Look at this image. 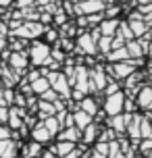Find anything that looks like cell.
<instances>
[{
    "instance_id": "cell-1",
    "label": "cell",
    "mask_w": 152,
    "mask_h": 158,
    "mask_svg": "<svg viewBox=\"0 0 152 158\" xmlns=\"http://www.w3.org/2000/svg\"><path fill=\"white\" fill-rule=\"evenodd\" d=\"M27 58L33 67H42L50 58V46L46 42H38V40H32L29 42V48H27Z\"/></svg>"
},
{
    "instance_id": "cell-2",
    "label": "cell",
    "mask_w": 152,
    "mask_h": 158,
    "mask_svg": "<svg viewBox=\"0 0 152 158\" xmlns=\"http://www.w3.org/2000/svg\"><path fill=\"white\" fill-rule=\"evenodd\" d=\"M46 79H48V83H50V89L56 92V96H61L63 100H69L71 87L67 83V77H65L63 71H50L48 75H46Z\"/></svg>"
},
{
    "instance_id": "cell-3",
    "label": "cell",
    "mask_w": 152,
    "mask_h": 158,
    "mask_svg": "<svg viewBox=\"0 0 152 158\" xmlns=\"http://www.w3.org/2000/svg\"><path fill=\"white\" fill-rule=\"evenodd\" d=\"M75 50L79 52V54H86V56H92L98 52L96 48V40L92 38V33L86 31V29H81L79 33H77V44H75Z\"/></svg>"
},
{
    "instance_id": "cell-4",
    "label": "cell",
    "mask_w": 152,
    "mask_h": 158,
    "mask_svg": "<svg viewBox=\"0 0 152 158\" xmlns=\"http://www.w3.org/2000/svg\"><path fill=\"white\" fill-rule=\"evenodd\" d=\"M123 102H125V94L123 92L106 96V100H104V114H108V117L121 114L123 112Z\"/></svg>"
},
{
    "instance_id": "cell-5",
    "label": "cell",
    "mask_w": 152,
    "mask_h": 158,
    "mask_svg": "<svg viewBox=\"0 0 152 158\" xmlns=\"http://www.w3.org/2000/svg\"><path fill=\"white\" fill-rule=\"evenodd\" d=\"M88 75H90V85H92V92H94V94L102 92L104 85H106V81H108V77H106V73H104V67H102V64H96L94 69H90Z\"/></svg>"
},
{
    "instance_id": "cell-6",
    "label": "cell",
    "mask_w": 152,
    "mask_h": 158,
    "mask_svg": "<svg viewBox=\"0 0 152 158\" xmlns=\"http://www.w3.org/2000/svg\"><path fill=\"white\" fill-rule=\"evenodd\" d=\"M27 64H29L27 52H11V56H8V69H13L19 75V73L27 71Z\"/></svg>"
},
{
    "instance_id": "cell-7",
    "label": "cell",
    "mask_w": 152,
    "mask_h": 158,
    "mask_svg": "<svg viewBox=\"0 0 152 158\" xmlns=\"http://www.w3.org/2000/svg\"><path fill=\"white\" fill-rule=\"evenodd\" d=\"M133 102L137 104V108H142V110H152V85H142L140 87V92L136 94L133 98Z\"/></svg>"
},
{
    "instance_id": "cell-8",
    "label": "cell",
    "mask_w": 152,
    "mask_h": 158,
    "mask_svg": "<svg viewBox=\"0 0 152 158\" xmlns=\"http://www.w3.org/2000/svg\"><path fill=\"white\" fill-rule=\"evenodd\" d=\"M129 114L131 112H121V114H115V117H111L106 123H108V127H111L112 131L117 133V137L119 135H125V129H127V118H129Z\"/></svg>"
},
{
    "instance_id": "cell-9",
    "label": "cell",
    "mask_w": 152,
    "mask_h": 158,
    "mask_svg": "<svg viewBox=\"0 0 152 158\" xmlns=\"http://www.w3.org/2000/svg\"><path fill=\"white\" fill-rule=\"evenodd\" d=\"M56 142H71V143H79L81 142V131L77 127H65L56 133Z\"/></svg>"
},
{
    "instance_id": "cell-10",
    "label": "cell",
    "mask_w": 152,
    "mask_h": 158,
    "mask_svg": "<svg viewBox=\"0 0 152 158\" xmlns=\"http://www.w3.org/2000/svg\"><path fill=\"white\" fill-rule=\"evenodd\" d=\"M19 154V143L15 139H0V158H17Z\"/></svg>"
},
{
    "instance_id": "cell-11",
    "label": "cell",
    "mask_w": 152,
    "mask_h": 158,
    "mask_svg": "<svg viewBox=\"0 0 152 158\" xmlns=\"http://www.w3.org/2000/svg\"><path fill=\"white\" fill-rule=\"evenodd\" d=\"M100 127L102 125H98V123H90L86 129H81V143L83 146H88V143H94L98 139V133H100Z\"/></svg>"
},
{
    "instance_id": "cell-12",
    "label": "cell",
    "mask_w": 152,
    "mask_h": 158,
    "mask_svg": "<svg viewBox=\"0 0 152 158\" xmlns=\"http://www.w3.org/2000/svg\"><path fill=\"white\" fill-rule=\"evenodd\" d=\"M32 139H33V142H38V143H46V142L52 139V135L48 133V129L44 127L42 121H38V123L32 127Z\"/></svg>"
},
{
    "instance_id": "cell-13",
    "label": "cell",
    "mask_w": 152,
    "mask_h": 158,
    "mask_svg": "<svg viewBox=\"0 0 152 158\" xmlns=\"http://www.w3.org/2000/svg\"><path fill=\"white\" fill-rule=\"evenodd\" d=\"M79 10L81 15H96L104 10V2L102 0H83L79 2Z\"/></svg>"
},
{
    "instance_id": "cell-14",
    "label": "cell",
    "mask_w": 152,
    "mask_h": 158,
    "mask_svg": "<svg viewBox=\"0 0 152 158\" xmlns=\"http://www.w3.org/2000/svg\"><path fill=\"white\" fill-rule=\"evenodd\" d=\"M117 27H119V19H102L100 21V35H106V38H112L117 33Z\"/></svg>"
},
{
    "instance_id": "cell-15",
    "label": "cell",
    "mask_w": 152,
    "mask_h": 158,
    "mask_svg": "<svg viewBox=\"0 0 152 158\" xmlns=\"http://www.w3.org/2000/svg\"><path fill=\"white\" fill-rule=\"evenodd\" d=\"M29 87H32V94L33 96H42L46 89H50V83H48V79L46 77H36L33 81H29Z\"/></svg>"
},
{
    "instance_id": "cell-16",
    "label": "cell",
    "mask_w": 152,
    "mask_h": 158,
    "mask_svg": "<svg viewBox=\"0 0 152 158\" xmlns=\"http://www.w3.org/2000/svg\"><path fill=\"white\" fill-rule=\"evenodd\" d=\"M125 50H127V56H129V58H144V54H146V50L142 48V44H140L137 40L127 42V44H125Z\"/></svg>"
},
{
    "instance_id": "cell-17",
    "label": "cell",
    "mask_w": 152,
    "mask_h": 158,
    "mask_svg": "<svg viewBox=\"0 0 152 158\" xmlns=\"http://www.w3.org/2000/svg\"><path fill=\"white\" fill-rule=\"evenodd\" d=\"M79 110H83L86 114H90V117L94 118V114L98 112V100L96 98H83V100H79Z\"/></svg>"
},
{
    "instance_id": "cell-18",
    "label": "cell",
    "mask_w": 152,
    "mask_h": 158,
    "mask_svg": "<svg viewBox=\"0 0 152 158\" xmlns=\"http://www.w3.org/2000/svg\"><path fill=\"white\" fill-rule=\"evenodd\" d=\"M42 150H44V148H42V143H38V142H33V139H32L27 146H23L21 156H23V158H38L42 154Z\"/></svg>"
},
{
    "instance_id": "cell-19",
    "label": "cell",
    "mask_w": 152,
    "mask_h": 158,
    "mask_svg": "<svg viewBox=\"0 0 152 158\" xmlns=\"http://www.w3.org/2000/svg\"><path fill=\"white\" fill-rule=\"evenodd\" d=\"M127 25L129 29H131V33H133V38H142L146 31H148V27H146V23L142 21V19H127Z\"/></svg>"
},
{
    "instance_id": "cell-20",
    "label": "cell",
    "mask_w": 152,
    "mask_h": 158,
    "mask_svg": "<svg viewBox=\"0 0 152 158\" xmlns=\"http://www.w3.org/2000/svg\"><path fill=\"white\" fill-rule=\"evenodd\" d=\"M71 114H73V125L77 127L79 131H81V129H86V127L94 121V118L90 117V114H86L83 110H75V112H71Z\"/></svg>"
},
{
    "instance_id": "cell-21",
    "label": "cell",
    "mask_w": 152,
    "mask_h": 158,
    "mask_svg": "<svg viewBox=\"0 0 152 158\" xmlns=\"http://www.w3.org/2000/svg\"><path fill=\"white\" fill-rule=\"evenodd\" d=\"M115 35H119L125 44L131 42V40H136V38H133V33H131V29H129L127 21H119V27H117V33H115Z\"/></svg>"
},
{
    "instance_id": "cell-22",
    "label": "cell",
    "mask_w": 152,
    "mask_h": 158,
    "mask_svg": "<svg viewBox=\"0 0 152 158\" xmlns=\"http://www.w3.org/2000/svg\"><path fill=\"white\" fill-rule=\"evenodd\" d=\"M106 58H108V63H121V60H127V50H125V46L123 48H115V50H111L108 54H106Z\"/></svg>"
},
{
    "instance_id": "cell-23",
    "label": "cell",
    "mask_w": 152,
    "mask_h": 158,
    "mask_svg": "<svg viewBox=\"0 0 152 158\" xmlns=\"http://www.w3.org/2000/svg\"><path fill=\"white\" fill-rule=\"evenodd\" d=\"M42 123H44V127L48 129V133L52 135V137H54V135L58 133L61 129H63V127H61V123L56 121V117H54V114H50V117H46L44 121H42Z\"/></svg>"
},
{
    "instance_id": "cell-24",
    "label": "cell",
    "mask_w": 152,
    "mask_h": 158,
    "mask_svg": "<svg viewBox=\"0 0 152 158\" xmlns=\"http://www.w3.org/2000/svg\"><path fill=\"white\" fill-rule=\"evenodd\" d=\"M96 48L98 52H102V54H108L112 50V38H106V35H100L96 42Z\"/></svg>"
},
{
    "instance_id": "cell-25",
    "label": "cell",
    "mask_w": 152,
    "mask_h": 158,
    "mask_svg": "<svg viewBox=\"0 0 152 158\" xmlns=\"http://www.w3.org/2000/svg\"><path fill=\"white\" fill-rule=\"evenodd\" d=\"M115 139H117V133L112 131L111 127H106V129H104V127H100V133H98V139H96V142L111 143V142H115Z\"/></svg>"
},
{
    "instance_id": "cell-26",
    "label": "cell",
    "mask_w": 152,
    "mask_h": 158,
    "mask_svg": "<svg viewBox=\"0 0 152 158\" xmlns=\"http://www.w3.org/2000/svg\"><path fill=\"white\" fill-rule=\"evenodd\" d=\"M25 48H29V40L11 35V50H13V52H23Z\"/></svg>"
},
{
    "instance_id": "cell-27",
    "label": "cell",
    "mask_w": 152,
    "mask_h": 158,
    "mask_svg": "<svg viewBox=\"0 0 152 158\" xmlns=\"http://www.w3.org/2000/svg\"><path fill=\"white\" fill-rule=\"evenodd\" d=\"M79 31H81V29H77V25H75V23H69V21H67L65 25H61V33H58V35H63V38H69V40H71L73 35H77Z\"/></svg>"
},
{
    "instance_id": "cell-28",
    "label": "cell",
    "mask_w": 152,
    "mask_h": 158,
    "mask_svg": "<svg viewBox=\"0 0 152 158\" xmlns=\"http://www.w3.org/2000/svg\"><path fill=\"white\" fill-rule=\"evenodd\" d=\"M140 139H152V125L144 117L140 121Z\"/></svg>"
},
{
    "instance_id": "cell-29",
    "label": "cell",
    "mask_w": 152,
    "mask_h": 158,
    "mask_svg": "<svg viewBox=\"0 0 152 158\" xmlns=\"http://www.w3.org/2000/svg\"><path fill=\"white\" fill-rule=\"evenodd\" d=\"M104 96H111V94H117L121 92V81H115V79H108L106 81V85H104Z\"/></svg>"
},
{
    "instance_id": "cell-30",
    "label": "cell",
    "mask_w": 152,
    "mask_h": 158,
    "mask_svg": "<svg viewBox=\"0 0 152 158\" xmlns=\"http://www.w3.org/2000/svg\"><path fill=\"white\" fill-rule=\"evenodd\" d=\"M44 35H46V44H48V42H58V38H61L58 31L52 29V27H46V29H44Z\"/></svg>"
},
{
    "instance_id": "cell-31",
    "label": "cell",
    "mask_w": 152,
    "mask_h": 158,
    "mask_svg": "<svg viewBox=\"0 0 152 158\" xmlns=\"http://www.w3.org/2000/svg\"><path fill=\"white\" fill-rule=\"evenodd\" d=\"M61 50H63V52H73V50H75V44H73V40L63 38V40H61Z\"/></svg>"
},
{
    "instance_id": "cell-32",
    "label": "cell",
    "mask_w": 152,
    "mask_h": 158,
    "mask_svg": "<svg viewBox=\"0 0 152 158\" xmlns=\"http://www.w3.org/2000/svg\"><path fill=\"white\" fill-rule=\"evenodd\" d=\"M137 150L142 154H150L152 152V139H140V148Z\"/></svg>"
},
{
    "instance_id": "cell-33",
    "label": "cell",
    "mask_w": 152,
    "mask_h": 158,
    "mask_svg": "<svg viewBox=\"0 0 152 158\" xmlns=\"http://www.w3.org/2000/svg\"><path fill=\"white\" fill-rule=\"evenodd\" d=\"M56 98H58V96H56V92H52V89H46V92L40 96V100H44V102H54Z\"/></svg>"
},
{
    "instance_id": "cell-34",
    "label": "cell",
    "mask_w": 152,
    "mask_h": 158,
    "mask_svg": "<svg viewBox=\"0 0 152 158\" xmlns=\"http://www.w3.org/2000/svg\"><path fill=\"white\" fill-rule=\"evenodd\" d=\"M8 118V106H0V125H6Z\"/></svg>"
},
{
    "instance_id": "cell-35",
    "label": "cell",
    "mask_w": 152,
    "mask_h": 158,
    "mask_svg": "<svg viewBox=\"0 0 152 158\" xmlns=\"http://www.w3.org/2000/svg\"><path fill=\"white\" fill-rule=\"evenodd\" d=\"M13 4L17 8H27V6H33V0H15Z\"/></svg>"
},
{
    "instance_id": "cell-36",
    "label": "cell",
    "mask_w": 152,
    "mask_h": 158,
    "mask_svg": "<svg viewBox=\"0 0 152 158\" xmlns=\"http://www.w3.org/2000/svg\"><path fill=\"white\" fill-rule=\"evenodd\" d=\"M11 133H13V131H11L6 125H0V139H8Z\"/></svg>"
},
{
    "instance_id": "cell-37",
    "label": "cell",
    "mask_w": 152,
    "mask_h": 158,
    "mask_svg": "<svg viewBox=\"0 0 152 158\" xmlns=\"http://www.w3.org/2000/svg\"><path fill=\"white\" fill-rule=\"evenodd\" d=\"M71 96H73L71 100H77V102H79V100H83V98H86V94H81L79 89H73V92H71Z\"/></svg>"
},
{
    "instance_id": "cell-38",
    "label": "cell",
    "mask_w": 152,
    "mask_h": 158,
    "mask_svg": "<svg viewBox=\"0 0 152 158\" xmlns=\"http://www.w3.org/2000/svg\"><path fill=\"white\" fill-rule=\"evenodd\" d=\"M148 2H152V0H131L129 4L131 6H142V4H148Z\"/></svg>"
},
{
    "instance_id": "cell-39",
    "label": "cell",
    "mask_w": 152,
    "mask_h": 158,
    "mask_svg": "<svg viewBox=\"0 0 152 158\" xmlns=\"http://www.w3.org/2000/svg\"><path fill=\"white\" fill-rule=\"evenodd\" d=\"M38 158H56V156H54V154H52L50 150H42V154H40Z\"/></svg>"
},
{
    "instance_id": "cell-40",
    "label": "cell",
    "mask_w": 152,
    "mask_h": 158,
    "mask_svg": "<svg viewBox=\"0 0 152 158\" xmlns=\"http://www.w3.org/2000/svg\"><path fill=\"white\" fill-rule=\"evenodd\" d=\"M13 2H15V0H0V8H8V6H13Z\"/></svg>"
},
{
    "instance_id": "cell-41",
    "label": "cell",
    "mask_w": 152,
    "mask_h": 158,
    "mask_svg": "<svg viewBox=\"0 0 152 158\" xmlns=\"http://www.w3.org/2000/svg\"><path fill=\"white\" fill-rule=\"evenodd\" d=\"M146 121H148V123H150V125H152V110H148V112H146Z\"/></svg>"
},
{
    "instance_id": "cell-42",
    "label": "cell",
    "mask_w": 152,
    "mask_h": 158,
    "mask_svg": "<svg viewBox=\"0 0 152 158\" xmlns=\"http://www.w3.org/2000/svg\"><path fill=\"white\" fill-rule=\"evenodd\" d=\"M2 48H6V40L0 38V52H2Z\"/></svg>"
},
{
    "instance_id": "cell-43",
    "label": "cell",
    "mask_w": 152,
    "mask_h": 158,
    "mask_svg": "<svg viewBox=\"0 0 152 158\" xmlns=\"http://www.w3.org/2000/svg\"><path fill=\"white\" fill-rule=\"evenodd\" d=\"M146 54H148V56H152V42L148 44V52H146Z\"/></svg>"
},
{
    "instance_id": "cell-44",
    "label": "cell",
    "mask_w": 152,
    "mask_h": 158,
    "mask_svg": "<svg viewBox=\"0 0 152 158\" xmlns=\"http://www.w3.org/2000/svg\"><path fill=\"white\" fill-rule=\"evenodd\" d=\"M144 158H152V152H150V154H144Z\"/></svg>"
},
{
    "instance_id": "cell-45",
    "label": "cell",
    "mask_w": 152,
    "mask_h": 158,
    "mask_svg": "<svg viewBox=\"0 0 152 158\" xmlns=\"http://www.w3.org/2000/svg\"><path fill=\"white\" fill-rule=\"evenodd\" d=\"M117 2H129V0H117Z\"/></svg>"
},
{
    "instance_id": "cell-46",
    "label": "cell",
    "mask_w": 152,
    "mask_h": 158,
    "mask_svg": "<svg viewBox=\"0 0 152 158\" xmlns=\"http://www.w3.org/2000/svg\"><path fill=\"white\" fill-rule=\"evenodd\" d=\"M48 2H56V0H48Z\"/></svg>"
},
{
    "instance_id": "cell-47",
    "label": "cell",
    "mask_w": 152,
    "mask_h": 158,
    "mask_svg": "<svg viewBox=\"0 0 152 158\" xmlns=\"http://www.w3.org/2000/svg\"><path fill=\"white\" fill-rule=\"evenodd\" d=\"M148 67H152V63H150V64H148Z\"/></svg>"
}]
</instances>
